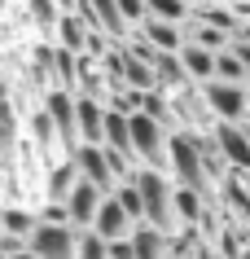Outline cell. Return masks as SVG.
Segmentation results:
<instances>
[{
	"mask_svg": "<svg viewBox=\"0 0 250 259\" xmlns=\"http://www.w3.org/2000/svg\"><path fill=\"white\" fill-rule=\"evenodd\" d=\"M132 180H136L140 202H145V220H149L154 229H163V233H176V229H180V211H176V185L167 180V171H158V167H145V163H140L136 171H132Z\"/></svg>",
	"mask_w": 250,
	"mask_h": 259,
	"instance_id": "6da1fadb",
	"label": "cell"
},
{
	"mask_svg": "<svg viewBox=\"0 0 250 259\" xmlns=\"http://www.w3.org/2000/svg\"><path fill=\"white\" fill-rule=\"evenodd\" d=\"M167 158H171V176L176 185H189V189L207 193L215 185V176L207 171V158L197 150V137L193 132H176V137H167Z\"/></svg>",
	"mask_w": 250,
	"mask_h": 259,
	"instance_id": "7a4b0ae2",
	"label": "cell"
},
{
	"mask_svg": "<svg viewBox=\"0 0 250 259\" xmlns=\"http://www.w3.org/2000/svg\"><path fill=\"white\" fill-rule=\"evenodd\" d=\"M127 127H132V154H136L140 163L158 167V171H171V158H167V123L145 114V110H132Z\"/></svg>",
	"mask_w": 250,
	"mask_h": 259,
	"instance_id": "3957f363",
	"label": "cell"
},
{
	"mask_svg": "<svg viewBox=\"0 0 250 259\" xmlns=\"http://www.w3.org/2000/svg\"><path fill=\"white\" fill-rule=\"evenodd\" d=\"M75 242H79V233L70 220H40L27 237V246L40 259H75Z\"/></svg>",
	"mask_w": 250,
	"mask_h": 259,
	"instance_id": "277c9868",
	"label": "cell"
},
{
	"mask_svg": "<svg viewBox=\"0 0 250 259\" xmlns=\"http://www.w3.org/2000/svg\"><path fill=\"white\" fill-rule=\"evenodd\" d=\"M202 101H207L211 110V119H246V106H250V97L241 83H228V79H207L202 83Z\"/></svg>",
	"mask_w": 250,
	"mask_h": 259,
	"instance_id": "5b68a950",
	"label": "cell"
},
{
	"mask_svg": "<svg viewBox=\"0 0 250 259\" xmlns=\"http://www.w3.org/2000/svg\"><path fill=\"white\" fill-rule=\"evenodd\" d=\"M75 97L70 88H62V83H53L48 88V97H44V110H48V119H53L57 137H62V145H66V154L79 145V127H75Z\"/></svg>",
	"mask_w": 250,
	"mask_h": 259,
	"instance_id": "8992f818",
	"label": "cell"
},
{
	"mask_svg": "<svg viewBox=\"0 0 250 259\" xmlns=\"http://www.w3.org/2000/svg\"><path fill=\"white\" fill-rule=\"evenodd\" d=\"M70 158H75V167H79V176H83V180H92L97 189L114 193L119 176H114V167H110V154H106V145H88V141H79V145L70 150Z\"/></svg>",
	"mask_w": 250,
	"mask_h": 259,
	"instance_id": "52a82bcc",
	"label": "cell"
},
{
	"mask_svg": "<svg viewBox=\"0 0 250 259\" xmlns=\"http://www.w3.org/2000/svg\"><path fill=\"white\" fill-rule=\"evenodd\" d=\"M211 132H215V145H220L224 163L233 167V171H246V176H250V141H246V132H241V123L215 119Z\"/></svg>",
	"mask_w": 250,
	"mask_h": 259,
	"instance_id": "ba28073f",
	"label": "cell"
},
{
	"mask_svg": "<svg viewBox=\"0 0 250 259\" xmlns=\"http://www.w3.org/2000/svg\"><path fill=\"white\" fill-rule=\"evenodd\" d=\"M101 198H106V189H97L92 180H75V189H70V198H66V215H70V224L75 229H92V215H97V206H101Z\"/></svg>",
	"mask_w": 250,
	"mask_h": 259,
	"instance_id": "9c48e42d",
	"label": "cell"
},
{
	"mask_svg": "<svg viewBox=\"0 0 250 259\" xmlns=\"http://www.w3.org/2000/svg\"><path fill=\"white\" fill-rule=\"evenodd\" d=\"M75 127H79V141L101 145V141H106V101L79 93L75 97Z\"/></svg>",
	"mask_w": 250,
	"mask_h": 259,
	"instance_id": "30bf717a",
	"label": "cell"
},
{
	"mask_svg": "<svg viewBox=\"0 0 250 259\" xmlns=\"http://www.w3.org/2000/svg\"><path fill=\"white\" fill-rule=\"evenodd\" d=\"M136 35H140V40H149L154 49H167V53H180V44H184V27H180V22L154 18V14H145V22H136Z\"/></svg>",
	"mask_w": 250,
	"mask_h": 259,
	"instance_id": "8fae6325",
	"label": "cell"
},
{
	"mask_svg": "<svg viewBox=\"0 0 250 259\" xmlns=\"http://www.w3.org/2000/svg\"><path fill=\"white\" fill-rule=\"evenodd\" d=\"M127 242H132V255L136 259H167L171 255V233L154 229L149 220H140L136 229L127 233Z\"/></svg>",
	"mask_w": 250,
	"mask_h": 259,
	"instance_id": "7c38bea8",
	"label": "cell"
},
{
	"mask_svg": "<svg viewBox=\"0 0 250 259\" xmlns=\"http://www.w3.org/2000/svg\"><path fill=\"white\" fill-rule=\"evenodd\" d=\"M92 233H101L106 242H114V237H127V233H132V215L119 206V198H114V193H106V198H101L97 215H92Z\"/></svg>",
	"mask_w": 250,
	"mask_h": 259,
	"instance_id": "4fadbf2b",
	"label": "cell"
},
{
	"mask_svg": "<svg viewBox=\"0 0 250 259\" xmlns=\"http://www.w3.org/2000/svg\"><path fill=\"white\" fill-rule=\"evenodd\" d=\"M53 31H57V44L62 49H70V53H83L88 49V18L79 14V9H62L57 14V22H53Z\"/></svg>",
	"mask_w": 250,
	"mask_h": 259,
	"instance_id": "5bb4252c",
	"label": "cell"
},
{
	"mask_svg": "<svg viewBox=\"0 0 250 259\" xmlns=\"http://www.w3.org/2000/svg\"><path fill=\"white\" fill-rule=\"evenodd\" d=\"M180 66H184V75H189L193 83H207L211 75H215V53L202 49L197 40H184L180 44Z\"/></svg>",
	"mask_w": 250,
	"mask_h": 259,
	"instance_id": "9a60e30c",
	"label": "cell"
},
{
	"mask_svg": "<svg viewBox=\"0 0 250 259\" xmlns=\"http://www.w3.org/2000/svg\"><path fill=\"white\" fill-rule=\"evenodd\" d=\"M75 180H79V167H75V158H62V163L48 171V202H66L70 189H75Z\"/></svg>",
	"mask_w": 250,
	"mask_h": 259,
	"instance_id": "2e32d148",
	"label": "cell"
},
{
	"mask_svg": "<svg viewBox=\"0 0 250 259\" xmlns=\"http://www.w3.org/2000/svg\"><path fill=\"white\" fill-rule=\"evenodd\" d=\"M193 18H202V22H211V27L228 31V35H237L241 22H246V18H237L233 5H202V9H193Z\"/></svg>",
	"mask_w": 250,
	"mask_h": 259,
	"instance_id": "e0dca14e",
	"label": "cell"
},
{
	"mask_svg": "<svg viewBox=\"0 0 250 259\" xmlns=\"http://www.w3.org/2000/svg\"><path fill=\"white\" fill-rule=\"evenodd\" d=\"M207 193H197V189H189V185H176V211H180V220L184 224H202V215H207Z\"/></svg>",
	"mask_w": 250,
	"mask_h": 259,
	"instance_id": "ac0fdd59",
	"label": "cell"
},
{
	"mask_svg": "<svg viewBox=\"0 0 250 259\" xmlns=\"http://www.w3.org/2000/svg\"><path fill=\"white\" fill-rule=\"evenodd\" d=\"M246 75H250V70L241 66V57H237L233 49H220V53H215V75H211V79H228V83H246Z\"/></svg>",
	"mask_w": 250,
	"mask_h": 259,
	"instance_id": "d6986e66",
	"label": "cell"
},
{
	"mask_svg": "<svg viewBox=\"0 0 250 259\" xmlns=\"http://www.w3.org/2000/svg\"><path fill=\"white\" fill-rule=\"evenodd\" d=\"M114 198H119V206L132 215V224H140V220H145V202H140V189H136V180H132V176L114 185Z\"/></svg>",
	"mask_w": 250,
	"mask_h": 259,
	"instance_id": "ffe728a7",
	"label": "cell"
},
{
	"mask_svg": "<svg viewBox=\"0 0 250 259\" xmlns=\"http://www.w3.org/2000/svg\"><path fill=\"white\" fill-rule=\"evenodd\" d=\"M75 259H110V242L92 229H79V242H75Z\"/></svg>",
	"mask_w": 250,
	"mask_h": 259,
	"instance_id": "44dd1931",
	"label": "cell"
},
{
	"mask_svg": "<svg viewBox=\"0 0 250 259\" xmlns=\"http://www.w3.org/2000/svg\"><path fill=\"white\" fill-rule=\"evenodd\" d=\"M0 220H5V233H22V237H31V229L40 224V215H35V211H18V206H5V211H0Z\"/></svg>",
	"mask_w": 250,
	"mask_h": 259,
	"instance_id": "7402d4cb",
	"label": "cell"
},
{
	"mask_svg": "<svg viewBox=\"0 0 250 259\" xmlns=\"http://www.w3.org/2000/svg\"><path fill=\"white\" fill-rule=\"evenodd\" d=\"M145 14H154V18H171V22H184L193 9H189V0H145Z\"/></svg>",
	"mask_w": 250,
	"mask_h": 259,
	"instance_id": "603a6c76",
	"label": "cell"
},
{
	"mask_svg": "<svg viewBox=\"0 0 250 259\" xmlns=\"http://www.w3.org/2000/svg\"><path fill=\"white\" fill-rule=\"evenodd\" d=\"M31 132H35V141H40V145H48V141L57 137V127H53V119H48V110H35V119H31Z\"/></svg>",
	"mask_w": 250,
	"mask_h": 259,
	"instance_id": "cb8c5ba5",
	"label": "cell"
},
{
	"mask_svg": "<svg viewBox=\"0 0 250 259\" xmlns=\"http://www.w3.org/2000/svg\"><path fill=\"white\" fill-rule=\"evenodd\" d=\"M27 5H31V14L40 18L44 27H53V22H57V14H62V5H57V0H27Z\"/></svg>",
	"mask_w": 250,
	"mask_h": 259,
	"instance_id": "d4e9b609",
	"label": "cell"
},
{
	"mask_svg": "<svg viewBox=\"0 0 250 259\" xmlns=\"http://www.w3.org/2000/svg\"><path fill=\"white\" fill-rule=\"evenodd\" d=\"M119 14L127 18V27L145 22V0H119Z\"/></svg>",
	"mask_w": 250,
	"mask_h": 259,
	"instance_id": "484cf974",
	"label": "cell"
},
{
	"mask_svg": "<svg viewBox=\"0 0 250 259\" xmlns=\"http://www.w3.org/2000/svg\"><path fill=\"white\" fill-rule=\"evenodd\" d=\"M228 49H233V53L241 57V66L250 70V40H246V35H233V40H228Z\"/></svg>",
	"mask_w": 250,
	"mask_h": 259,
	"instance_id": "4316f807",
	"label": "cell"
},
{
	"mask_svg": "<svg viewBox=\"0 0 250 259\" xmlns=\"http://www.w3.org/2000/svg\"><path fill=\"white\" fill-rule=\"evenodd\" d=\"M110 259H136L132 255V242H127V237H114L110 242Z\"/></svg>",
	"mask_w": 250,
	"mask_h": 259,
	"instance_id": "83f0119b",
	"label": "cell"
},
{
	"mask_svg": "<svg viewBox=\"0 0 250 259\" xmlns=\"http://www.w3.org/2000/svg\"><path fill=\"white\" fill-rule=\"evenodd\" d=\"M193 259H224V255H215V250H211V246H202V250H197Z\"/></svg>",
	"mask_w": 250,
	"mask_h": 259,
	"instance_id": "f1b7e54d",
	"label": "cell"
},
{
	"mask_svg": "<svg viewBox=\"0 0 250 259\" xmlns=\"http://www.w3.org/2000/svg\"><path fill=\"white\" fill-rule=\"evenodd\" d=\"M9 259H40V255H35V250L27 246V250H18V255H9Z\"/></svg>",
	"mask_w": 250,
	"mask_h": 259,
	"instance_id": "f546056e",
	"label": "cell"
},
{
	"mask_svg": "<svg viewBox=\"0 0 250 259\" xmlns=\"http://www.w3.org/2000/svg\"><path fill=\"white\" fill-rule=\"evenodd\" d=\"M237 35H246V40H250V18H246V22H241V31H237Z\"/></svg>",
	"mask_w": 250,
	"mask_h": 259,
	"instance_id": "4dcf8cb0",
	"label": "cell"
},
{
	"mask_svg": "<svg viewBox=\"0 0 250 259\" xmlns=\"http://www.w3.org/2000/svg\"><path fill=\"white\" fill-rule=\"evenodd\" d=\"M57 5H62V9H75V5H79V0H57Z\"/></svg>",
	"mask_w": 250,
	"mask_h": 259,
	"instance_id": "1f68e13d",
	"label": "cell"
},
{
	"mask_svg": "<svg viewBox=\"0 0 250 259\" xmlns=\"http://www.w3.org/2000/svg\"><path fill=\"white\" fill-rule=\"evenodd\" d=\"M241 88H246V97H250V75H246V83H241Z\"/></svg>",
	"mask_w": 250,
	"mask_h": 259,
	"instance_id": "d6a6232c",
	"label": "cell"
},
{
	"mask_svg": "<svg viewBox=\"0 0 250 259\" xmlns=\"http://www.w3.org/2000/svg\"><path fill=\"white\" fill-rule=\"evenodd\" d=\"M0 259H9V255H5V250H0Z\"/></svg>",
	"mask_w": 250,
	"mask_h": 259,
	"instance_id": "836d02e7",
	"label": "cell"
},
{
	"mask_svg": "<svg viewBox=\"0 0 250 259\" xmlns=\"http://www.w3.org/2000/svg\"><path fill=\"white\" fill-rule=\"evenodd\" d=\"M246 259H250V246H246Z\"/></svg>",
	"mask_w": 250,
	"mask_h": 259,
	"instance_id": "e575fe53",
	"label": "cell"
},
{
	"mask_svg": "<svg viewBox=\"0 0 250 259\" xmlns=\"http://www.w3.org/2000/svg\"><path fill=\"white\" fill-rule=\"evenodd\" d=\"M0 229H5V220H0Z\"/></svg>",
	"mask_w": 250,
	"mask_h": 259,
	"instance_id": "d590c367",
	"label": "cell"
},
{
	"mask_svg": "<svg viewBox=\"0 0 250 259\" xmlns=\"http://www.w3.org/2000/svg\"><path fill=\"white\" fill-rule=\"evenodd\" d=\"M246 180H250V176H246Z\"/></svg>",
	"mask_w": 250,
	"mask_h": 259,
	"instance_id": "8d00e7d4",
	"label": "cell"
}]
</instances>
